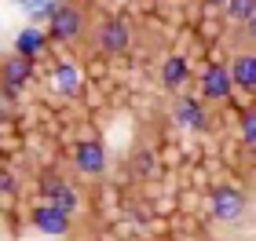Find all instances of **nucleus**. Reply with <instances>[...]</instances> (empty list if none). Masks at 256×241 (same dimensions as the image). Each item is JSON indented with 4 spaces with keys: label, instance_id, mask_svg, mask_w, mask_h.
I'll return each instance as SVG.
<instances>
[{
    "label": "nucleus",
    "instance_id": "f257e3e1",
    "mask_svg": "<svg viewBox=\"0 0 256 241\" xmlns=\"http://www.w3.org/2000/svg\"><path fill=\"white\" fill-rule=\"evenodd\" d=\"M88 44L96 48L99 55H124L128 44H132V29H128V22L118 18V15H99L92 18L88 26Z\"/></svg>",
    "mask_w": 256,
    "mask_h": 241
},
{
    "label": "nucleus",
    "instance_id": "f03ea898",
    "mask_svg": "<svg viewBox=\"0 0 256 241\" xmlns=\"http://www.w3.org/2000/svg\"><path fill=\"white\" fill-rule=\"evenodd\" d=\"M88 15L80 4H55L52 18H48V33L59 44H77L80 37H88Z\"/></svg>",
    "mask_w": 256,
    "mask_h": 241
},
{
    "label": "nucleus",
    "instance_id": "7ed1b4c3",
    "mask_svg": "<svg viewBox=\"0 0 256 241\" xmlns=\"http://www.w3.org/2000/svg\"><path fill=\"white\" fill-rule=\"evenodd\" d=\"M208 205H212V216H216L220 223H238L242 216H246V194H242L238 187H230V183L212 187Z\"/></svg>",
    "mask_w": 256,
    "mask_h": 241
},
{
    "label": "nucleus",
    "instance_id": "20e7f679",
    "mask_svg": "<svg viewBox=\"0 0 256 241\" xmlns=\"http://www.w3.org/2000/svg\"><path fill=\"white\" fill-rule=\"evenodd\" d=\"M234 88V77H230V66L224 62H208L202 70V99L208 102H224Z\"/></svg>",
    "mask_w": 256,
    "mask_h": 241
},
{
    "label": "nucleus",
    "instance_id": "39448f33",
    "mask_svg": "<svg viewBox=\"0 0 256 241\" xmlns=\"http://www.w3.org/2000/svg\"><path fill=\"white\" fill-rule=\"evenodd\" d=\"M230 77H234L238 88H256V44L238 40L234 51H230Z\"/></svg>",
    "mask_w": 256,
    "mask_h": 241
},
{
    "label": "nucleus",
    "instance_id": "423d86ee",
    "mask_svg": "<svg viewBox=\"0 0 256 241\" xmlns=\"http://www.w3.org/2000/svg\"><path fill=\"white\" fill-rule=\"evenodd\" d=\"M74 168L80 176H102L106 172V146L99 139H80L74 150Z\"/></svg>",
    "mask_w": 256,
    "mask_h": 241
},
{
    "label": "nucleus",
    "instance_id": "0eeeda50",
    "mask_svg": "<svg viewBox=\"0 0 256 241\" xmlns=\"http://www.w3.org/2000/svg\"><path fill=\"white\" fill-rule=\"evenodd\" d=\"M30 223L37 227V231L52 234V238H62V234H70V212H66V209H59V205H52V201L37 205V209L30 212Z\"/></svg>",
    "mask_w": 256,
    "mask_h": 241
},
{
    "label": "nucleus",
    "instance_id": "6e6552de",
    "mask_svg": "<svg viewBox=\"0 0 256 241\" xmlns=\"http://www.w3.org/2000/svg\"><path fill=\"white\" fill-rule=\"evenodd\" d=\"M172 121H180L183 128H190V132H205V128H208V110H205L202 99L180 95L176 106H172Z\"/></svg>",
    "mask_w": 256,
    "mask_h": 241
},
{
    "label": "nucleus",
    "instance_id": "1a4fd4ad",
    "mask_svg": "<svg viewBox=\"0 0 256 241\" xmlns=\"http://www.w3.org/2000/svg\"><path fill=\"white\" fill-rule=\"evenodd\" d=\"M30 73H33V62L26 59V55L11 51L8 59H4V95H8V99H15V95H18V88L30 80Z\"/></svg>",
    "mask_w": 256,
    "mask_h": 241
},
{
    "label": "nucleus",
    "instance_id": "9d476101",
    "mask_svg": "<svg viewBox=\"0 0 256 241\" xmlns=\"http://www.w3.org/2000/svg\"><path fill=\"white\" fill-rule=\"evenodd\" d=\"M40 194H44V201L59 205V209H66V212L77 209V194L70 190L66 179H59V176H44V179H40Z\"/></svg>",
    "mask_w": 256,
    "mask_h": 241
},
{
    "label": "nucleus",
    "instance_id": "9b49d317",
    "mask_svg": "<svg viewBox=\"0 0 256 241\" xmlns=\"http://www.w3.org/2000/svg\"><path fill=\"white\" fill-rule=\"evenodd\" d=\"M52 84L62 91V95H77L80 91V73H77V66L74 62H59L55 66V73H52Z\"/></svg>",
    "mask_w": 256,
    "mask_h": 241
},
{
    "label": "nucleus",
    "instance_id": "f8f14e48",
    "mask_svg": "<svg viewBox=\"0 0 256 241\" xmlns=\"http://www.w3.org/2000/svg\"><path fill=\"white\" fill-rule=\"evenodd\" d=\"M183 80H187V59H183V55L165 59V66H161V84L168 91H176V88H183Z\"/></svg>",
    "mask_w": 256,
    "mask_h": 241
},
{
    "label": "nucleus",
    "instance_id": "ddd939ff",
    "mask_svg": "<svg viewBox=\"0 0 256 241\" xmlns=\"http://www.w3.org/2000/svg\"><path fill=\"white\" fill-rule=\"evenodd\" d=\"M40 48H44V33L37 29V26H26L15 37V51L18 55H26V59H33V55H40Z\"/></svg>",
    "mask_w": 256,
    "mask_h": 241
},
{
    "label": "nucleus",
    "instance_id": "4468645a",
    "mask_svg": "<svg viewBox=\"0 0 256 241\" xmlns=\"http://www.w3.org/2000/svg\"><path fill=\"white\" fill-rule=\"evenodd\" d=\"M230 22H238V26H246V22L256 15V0H230V4L224 7Z\"/></svg>",
    "mask_w": 256,
    "mask_h": 241
},
{
    "label": "nucleus",
    "instance_id": "2eb2a0df",
    "mask_svg": "<svg viewBox=\"0 0 256 241\" xmlns=\"http://www.w3.org/2000/svg\"><path fill=\"white\" fill-rule=\"evenodd\" d=\"M238 132H242V143H246V146H256V106H249L246 113H242Z\"/></svg>",
    "mask_w": 256,
    "mask_h": 241
},
{
    "label": "nucleus",
    "instance_id": "dca6fc26",
    "mask_svg": "<svg viewBox=\"0 0 256 241\" xmlns=\"http://www.w3.org/2000/svg\"><path fill=\"white\" fill-rule=\"evenodd\" d=\"M234 37H238V40H246V44H256V15H252V18L246 22V26H242V29L234 33Z\"/></svg>",
    "mask_w": 256,
    "mask_h": 241
},
{
    "label": "nucleus",
    "instance_id": "f3484780",
    "mask_svg": "<svg viewBox=\"0 0 256 241\" xmlns=\"http://www.w3.org/2000/svg\"><path fill=\"white\" fill-rule=\"evenodd\" d=\"M205 4H208V7H227L230 0H205Z\"/></svg>",
    "mask_w": 256,
    "mask_h": 241
},
{
    "label": "nucleus",
    "instance_id": "a211bd4d",
    "mask_svg": "<svg viewBox=\"0 0 256 241\" xmlns=\"http://www.w3.org/2000/svg\"><path fill=\"white\" fill-rule=\"evenodd\" d=\"M18 4H26V0H18Z\"/></svg>",
    "mask_w": 256,
    "mask_h": 241
}]
</instances>
